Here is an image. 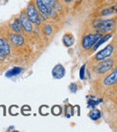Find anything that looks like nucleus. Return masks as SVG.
<instances>
[{
	"mask_svg": "<svg viewBox=\"0 0 117 132\" xmlns=\"http://www.w3.org/2000/svg\"><path fill=\"white\" fill-rule=\"evenodd\" d=\"M116 80H117V71L116 70H115L111 74H109L108 77L105 78L104 84L106 86H112L116 83Z\"/></svg>",
	"mask_w": 117,
	"mask_h": 132,
	"instance_id": "9d476101",
	"label": "nucleus"
},
{
	"mask_svg": "<svg viewBox=\"0 0 117 132\" xmlns=\"http://www.w3.org/2000/svg\"><path fill=\"white\" fill-rule=\"evenodd\" d=\"M41 1L51 9H53L56 4V0H41Z\"/></svg>",
	"mask_w": 117,
	"mask_h": 132,
	"instance_id": "a211bd4d",
	"label": "nucleus"
},
{
	"mask_svg": "<svg viewBox=\"0 0 117 132\" xmlns=\"http://www.w3.org/2000/svg\"><path fill=\"white\" fill-rule=\"evenodd\" d=\"M115 12V9L112 7V8H108V9H105L103 11H102V16H109L111 14H112L113 13Z\"/></svg>",
	"mask_w": 117,
	"mask_h": 132,
	"instance_id": "6ab92c4d",
	"label": "nucleus"
},
{
	"mask_svg": "<svg viewBox=\"0 0 117 132\" xmlns=\"http://www.w3.org/2000/svg\"><path fill=\"white\" fill-rule=\"evenodd\" d=\"M101 116H102L101 112L98 109L93 108V110H91L89 113V117L92 120H98V119L101 118Z\"/></svg>",
	"mask_w": 117,
	"mask_h": 132,
	"instance_id": "2eb2a0df",
	"label": "nucleus"
},
{
	"mask_svg": "<svg viewBox=\"0 0 117 132\" xmlns=\"http://www.w3.org/2000/svg\"><path fill=\"white\" fill-rule=\"evenodd\" d=\"M36 6L41 13V16L43 17V20L47 18V16L52 13V9L46 6L41 0H36Z\"/></svg>",
	"mask_w": 117,
	"mask_h": 132,
	"instance_id": "423d86ee",
	"label": "nucleus"
},
{
	"mask_svg": "<svg viewBox=\"0 0 117 132\" xmlns=\"http://www.w3.org/2000/svg\"><path fill=\"white\" fill-rule=\"evenodd\" d=\"M114 64V61L112 60H102V63H100L98 66V68H97V72L100 74H103L105 73H106L107 71L110 70L111 68L112 67Z\"/></svg>",
	"mask_w": 117,
	"mask_h": 132,
	"instance_id": "39448f33",
	"label": "nucleus"
},
{
	"mask_svg": "<svg viewBox=\"0 0 117 132\" xmlns=\"http://www.w3.org/2000/svg\"><path fill=\"white\" fill-rule=\"evenodd\" d=\"M52 77L55 79H61L64 77L66 74V69L61 64H57L54 67L52 70Z\"/></svg>",
	"mask_w": 117,
	"mask_h": 132,
	"instance_id": "6e6552de",
	"label": "nucleus"
},
{
	"mask_svg": "<svg viewBox=\"0 0 117 132\" xmlns=\"http://www.w3.org/2000/svg\"><path fill=\"white\" fill-rule=\"evenodd\" d=\"M27 16L31 22L38 25L41 23V20L36 6L33 3H30L27 7Z\"/></svg>",
	"mask_w": 117,
	"mask_h": 132,
	"instance_id": "7ed1b4c3",
	"label": "nucleus"
},
{
	"mask_svg": "<svg viewBox=\"0 0 117 132\" xmlns=\"http://www.w3.org/2000/svg\"><path fill=\"white\" fill-rule=\"evenodd\" d=\"M94 27L100 34L108 33L115 28V22L114 20H99L94 23Z\"/></svg>",
	"mask_w": 117,
	"mask_h": 132,
	"instance_id": "f257e3e1",
	"label": "nucleus"
},
{
	"mask_svg": "<svg viewBox=\"0 0 117 132\" xmlns=\"http://www.w3.org/2000/svg\"><path fill=\"white\" fill-rule=\"evenodd\" d=\"M112 37V35H110V34H108V35H105V36H102L99 39H98V41L95 43V45L93 46V49H94V51H96L102 45H103L105 42H106L110 38Z\"/></svg>",
	"mask_w": 117,
	"mask_h": 132,
	"instance_id": "4468645a",
	"label": "nucleus"
},
{
	"mask_svg": "<svg viewBox=\"0 0 117 132\" xmlns=\"http://www.w3.org/2000/svg\"><path fill=\"white\" fill-rule=\"evenodd\" d=\"M11 28L14 31H16L17 33L20 32V31H21V24H20V21L19 19H16V20H15V21H13V23L11 25Z\"/></svg>",
	"mask_w": 117,
	"mask_h": 132,
	"instance_id": "dca6fc26",
	"label": "nucleus"
},
{
	"mask_svg": "<svg viewBox=\"0 0 117 132\" xmlns=\"http://www.w3.org/2000/svg\"><path fill=\"white\" fill-rule=\"evenodd\" d=\"M101 102H102V99H99V100L89 99L88 102H87V105H88V106H90L91 108H95L96 105H98Z\"/></svg>",
	"mask_w": 117,
	"mask_h": 132,
	"instance_id": "f3484780",
	"label": "nucleus"
},
{
	"mask_svg": "<svg viewBox=\"0 0 117 132\" xmlns=\"http://www.w3.org/2000/svg\"><path fill=\"white\" fill-rule=\"evenodd\" d=\"M114 51V46L113 45L110 44L108 45H107L105 48H104L103 49H102L101 51H99L98 53L95 55V59L98 61H102L107 58H108Z\"/></svg>",
	"mask_w": 117,
	"mask_h": 132,
	"instance_id": "20e7f679",
	"label": "nucleus"
},
{
	"mask_svg": "<svg viewBox=\"0 0 117 132\" xmlns=\"http://www.w3.org/2000/svg\"><path fill=\"white\" fill-rule=\"evenodd\" d=\"M85 67H86V65H83L80 70V77L81 80H84L85 79Z\"/></svg>",
	"mask_w": 117,
	"mask_h": 132,
	"instance_id": "412c9836",
	"label": "nucleus"
},
{
	"mask_svg": "<svg viewBox=\"0 0 117 132\" xmlns=\"http://www.w3.org/2000/svg\"><path fill=\"white\" fill-rule=\"evenodd\" d=\"M22 71H23V68L15 67L12 68L11 70H8L6 73V77H14V76H17L20 73H21Z\"/></svg>",
	"mask_w": 117,
	"mask_h": 132,
	"instance_id": "ddd939ff",
	"label": "nucleus"
},
{
	"mask_svg": "<svg viewBox=\"0 0 117 132\" xmlns=\"http://www.w3.org/2000/svg\"><path fill=\"white\" fill-rule=\"evenodd\" d=\"M64 1H66V3H70V2H71L72 0H64Z\"/></svg>",
	"mask_w": 117,
	"mask_h": 132,
	"instance_id": "5701e85b",
	"label": "nucleus"
},
{
	"mask_svg": "<svg viewBox=\"0 0 117 132\" xmlns=\"http://www.w3.org/2000/svg\"><path fill=\"white\" fill-rule=\"evenodd\" d=\"M20 24L23 27V28L24 29L25 31L27 32H31L33 30V26L31 24V22L30 21V20L28 19L27 16L26 15L25 13H22L20 17Z\"/></svg>",
	"mask_w": 117,
	"mask_h": 132,
	"instance_id": "0eeeda50",
	"label": "nucleus"
},
{
	"mask_svg": "<svg viewBox=\"0 0 117 132\" xmlns=\"http://www.w3.org/2000/svg\"><path fill=\"white\" fill-rule=\"evenodd\" d=\"M44 31H45V34L47 35H50L52 32V26L49 25V24H46L45 27H44Z\"/></svg>",
	"mask_w": 117,
	"mask_h": 132,
	"instance_id": "aec40b11",
	"label": "nucleus"
},
{
	"mask_svg": "<svg viewBox=\"0 0 117 132\" xmlns=\"http://www.w3.org/2000/svg\"><path fill=\"white\" fill-rule=\"evenodd\" d=\"M10 41L16 46L22 45L24 42L23 38L20 35H16V34H13L10 35Z\"/></svg>",
	"mask_w": 117,
	"mask_h": 132,
	"instance_id": "9b49d317",
	"label": "nucleus"
},
{
	"mask_svg": "<svg viewBox=\"0 0 117 132\" xmlns=\"http://www.w3.org/2000/svg\"><path fill=\"white\" fill-rule=\"evenodd\" d=\"M70 90L71 92L76 93V92H77V85L76 84H74V83L71 84V85H70Z\"/></svg>",
	"mask_w": 117,
	"mask_h": 132,
	"instance_id": "4be33fe9",
	"label": "nucleus"
},
{
	"mask_svg": "<svg viewBox=\"0 0 117 132\" xmlns=\"http://www.w3.org/2000/svg\"><path fill=\"white\" fill-rule=\"evenodd\" d=\"M102 37V34L96 33V34H91L85 35L82 39V46L85 49H90L93 48L95 43L98 41V39Z\"/></svg>",
	"mask_w": 117,
	"mask_h": 132,
	"instance_id": "f03ea898",
	"label": "nucleus"
},
{
	"mask_svg": "<svg viewBox=\"0 0 117 132\" xmlns=\"http://www.w3.org/2000/svg\"><path fill=\"white\" fill-rule=\"evenodd\" d=\"M10 53V47L6 41L3 38H0V56H6Z\"/></svg>",
	"mask_w": 117,
	"mask_h": 132,
	"instance_id": "1a4fd4ad",
	"label": "nucleus"
},
{
	"mask_svg": "<svg viewBox=\"0 0 117 132\" xmlns=\"http://www.w3.org/2000/svg\"><path fill=\"white\" fill-rule=\"evenodd\" d=\"M74 37L71 34H66L63 38V42L66 47H70L74 44Z\"/></svg>",
	"mask_w": 117,
	"mask_h": 132,
	"instance_id": "f8f14e48",
	"label": "nucleus"
}]
</instances>
